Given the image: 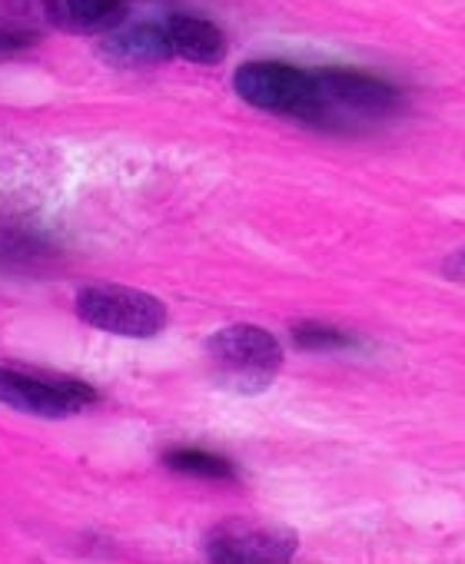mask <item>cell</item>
Instances as JSON below:
<instances>
[{
    "label": "cell",
    "instance_id": "3957f363",
    "mask_svg": "<svg viewBox=\"0 0 465 564\" xmlns=\"http://www.w3.org/2000/svg\"><path fill=\"white\" fill-rule=\"evenodd\" d=\"M74 310L80 323L110 336H123V339H153L170 323L163 300L143 290L110 286V282L80 290Z\"/></svg>",
    "mask_w": 465,
    "mask_h": 564
},
{
    "label": "cell",
    "instance_id": "7c38bea8",
    "mask_svg": "<svg viewBox=\"0 0 465 564\" xmlns=\"http://www.w3.org/2000/svg\"><path fill=\"white\" fill-rule=\"evenodd\" d=\"M37 41H41L37 31H28V28H0V57L31 51V47H37Z\"/></svg>",
    "mask_w": 465,
    "mask_h": 564
},
{
    "label": "cell",
    "instance_id": "30bf717a",
    "mask_svg": "<svg viewBox=\"0 0 465 564\" xmlns=\"http://www.w3.org/2000/svg\"><path fill=\"white\" fill-rule=\"evenodd\" d=\"M163 465L170 471H180V475H193V478H209V481H233L237 471L233 465L213 452H203V448H173L163 455Z\"/></svg>",
    "mask_w": 465,
    "mask_h": 564
},
{
    "label": "cell",
    "instance_id": "52a82bcc",
    "mask_svg": "<svg viewBox=\"0 0 465 564\" xmlns=\"http://www.w3.org/2000/svg\"><path fill=\"white\" fill-rule=\"evenodd\" d=\"M100 61H107L110 67L120 70H140V67H156L173 61V47L166 37V24H133V28H117L110 34H104V41L97 44Z\"/></svg>",
    "mask_w": 465,
    "mask_h": 564
},
{
    "label": "cell",
    "instance_id": "8fae6325",
    "mask_svg": "<svg viewBox=\"0 0 465 564\" xmlns=\"http://www.w3.org/2000/svg\"><path fill=\"white\" fill-rule=\"evenodd\" d=\"M296 349H306V352H339V349H349L356 346V339L336 326H323V323H296L290 329Z\"/></svg>",
    "mask_w": 465,
    "mask_h": 564
},
{
    "label": "cell",
    "instance_id": "7a4b0ae2",
    "mask_svg": "<svg viewBox=\"0 0 465 564\" xmlns=\"http://www.w3.org/2000/svg\"><path fill=\"white\" fill-rule=\"evenodd\" d=\"M206 359L226 389L237 392H263L283 369V346L273 333L253 323H233L216 329L206 339Z\"/></svg>",
    "mask_w": 465,
    "mask_h": 564
},
{
    "label": "cell",
    "instance_id": "6da1fadb",
    "mask_svg": "<svg viewBox=\"0 0 465 564\" xmlns=\"http://www.w3.org/2000/svg\"><path fill=\"white\" fill-rule=\"evenodd\" d=\"M316 74V107L310 127L359 130L363 123L386 120L399 110V90L372 74L349 67H323Z\"/></svg>",
    "mask_w": 465,
    "mask_h": 564
},
{
    "label": "cell",
    "instance_id": "9c48e42d",
    "mask_svg": "<svg viewBox=\"0 0 465 564\" xmlns=\"http://www.w3.org/2000/svg\"><path fill=\"white\" fill-rule=\"evenodd\" d=\"M163 24H166L173 57L199 64V67H213V64L226 61L229 44H226V34L216 24H209L203 18H193V14H170Z\"/></svg>",
    "mask_w": 465,
    "mask_h": 564
},
{
    "label": "cell",
    "instance_id": "4fadbf2b",
    "mask_svg": "<svg viewBox=\"0 0 465 564\" xmlns=\"http://www.w3.org/2000/svg\"><path fill=\"white\" fill-rule=\"evenodd\" d=\"M462 262H465V252H462Z\"/></svg>",
    "mask_w": 465,
    "mask_h": 564
},
{
    "label": "cell",
    "instance_id": "5b68a950",
    "mask_svg": "<svg viewBox=\"0 0 465 564\" xmlns=\"http://www.w3.org/2000/svg\"><path fill=\"white\" fill-rule=\"evenodd\" d=\"M100 402V392L80 379L0 366V405L37 419H74Z\"/></svg>",
    "mask_w": 465,
    "mask_h": 564
},
{
    "label": "cell",
    "instance_id": "8992f818",
    "mask_svg": "<svg viewBox=\"0 0 465 564\" xmlns=\"http://www.w3.org/2000/svg\"><path fill=\"white\" fill-rule=\"evenodd\" d=\"M296 547L290 528L257 518H226L203 538V551L216 564H283L296 557Z\"/></svg>",
    "mask_w": 465,
    "mask_h": 564
},
{
    "label": "cell",
    "instance_id": "ba28073f",
    "mask_svg": "<svg viewBox=\"0 0 465 564\" xmlns=\"http://www.w3.org/2000/svg\"><path fill=\"white\" fill-rule=\"evenodd\" d=\"M127 0H44L51 28L80 37H104L127 24Z\"/></svg>",
    "mask_w": 465,
    "mask_h": 564
},
{
    "label": "cell",
    "instance_id": "277c9868",
    "mask_svg": "<svg viewBox=\"0 0 465 564\" xmlns=\"http://www.w3.org/2000/svg\"><path fill=\"white\" fill-rule=\"evenodd\" d=\"M233 90L257 110L293 117L300 123H310L316 107V74L280 61H253L237 67Z\"/></svg>",
    "mask_w": 465,
    "mask_h": 564
}]
</instances>
